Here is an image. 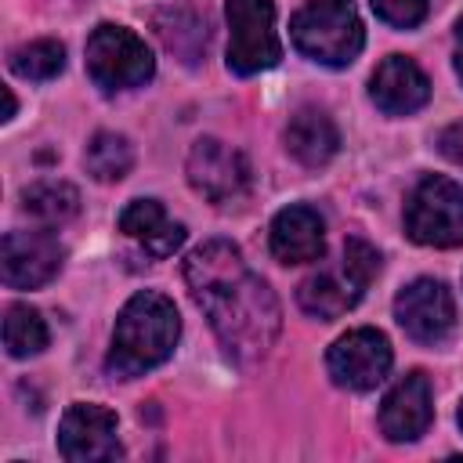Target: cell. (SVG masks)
<instances>
[{"label":"cell","instance_id":"obj_17","mask_svg":"<svg viewBox=\"0 0 463 463\" xmlns=\"http://www.w3.org/2000/svg\"><path fill=\"white\" fill-rule=\"evenodd\" d=\"M286 148L304 166H326L340 148V130L322 109H297L286 127Z\"/></svg>","mask_w":463,"mask_h":463},{"label":"cell","instance_id":"obj_15","mask_svg":"<svg viewBox=\"0 0 463 463\" xmlns=\"http://www.w3.org/2000/svg\"><path fill=\"white\" fill-rule=\"evenodd\" d=\"M326 250V224L311 206H286L271 221V253L282 264L318 260Z\"/></svg>","mask_w":463,"mask_h":463},{"label":"cell","instance_id":"obj_21","mask_svg":"<svg viewBox=\"0 0 463 463\" xmlns=\"http://www.w3.org/2000/svg\"><path fill=\"white\" fill-rule=\"evenodd\" d=\"M65 69V47L58 40H33L11 51V72L22 80H54Z\"/></svg>","mask_w":463,"mask_h":463},{"label":"cell","instance_id":"obj_2","mask_svg":"<svg viewBox=\"0 0 463 463\" xmlns=\"http://www.w3.org/2000/svg\"><path fill=\"white\" fill-rule=\"evenodd\" d=\"M181 336V318L170 297L156 289L134 293L112 329V347L105 354V369L119 380H134L156 365H163Z\"/></svg>","mask_w":463,"mask_h":463},{"label":"cell","instance_id":"obj_3","mask_svg":"<svg viewBox=\"0 0 463 463\" xmlns=\"http://www.w3.org/2000/svg\"><path fill=\"white\" fill-rule=\"evenodd\" d=\"M289 36L304 58L329 69L351 65L365 43L354 0H307L289 18Z\"/></svg>","mask_w":463,"mask_h":463},{"label":"cell","instance_id":"obj_14","mask_svg":"<svg viewBox=\"0 0 463 463\" xmlns=\"http://www.w3.org/2000/svg\"><path fill=\"white\" fill-rule=\"evenodd\" d=\"M369 98L387 116H409V112H416V109L427 105L430 80H427V72L412 58L391 54V58H383L376 65V72L369 80Z\"/></svg>","mask_w":463,"mask_h":463},{"label":"cell","instance_id":"obj_10","mask_svg":"<svg viewBox=\"0 0 463 463\" xmlns=\"http://www.w3.org/2000/svg\"><path fill=\"white\" fill-rule=\"evenodd\" d=\"M58 452L69 463H105L119 456L116 412L94 402H72L58 423Z\"/></svg>","mask_w":463,"mask_h":463},{"label":"cell","instance_id":"obj_23","mask_svg":"<svg viewBox=\"0 0 463 463\" xmlns=\"http://www.w3.org/2000/svg\"><path fill=\"white\" fill-rule=\"evenodd\" d=\"M438 148H441V156H445L449 163L463 166V119H459V123H449V127L438 134Z\"/></svg>","mask_w":463,"mask_h":463},{"label":"cell","instance_id":"obj_1","mask_svg":"<svg viewBox=\"0 0 463 463\" xmlns=\"http://www.w3.org/2000/svg\"><path fill=\"white\" fill-rule=\"evenodd\" d=\"M184 282L232 358L257 362L275 347L282 329L279 300L271 286L246 268L239 246L224 239L195 246L184 260Z\"/></svg>","mask_w":463,"mask_h":463},{"label":"cell","instance_id":"obj_16","mask_svg":"<svg viewBox=\"0 0 463 463\" xmlns=\"http://www.w3.org/2000/svg\"><path fill=\"white\" fill-rule=\"evenodd\" d=\"M119 228L145 246V253L152 257H170L181 242H184V224L170 221L159 199H134L123 206L119 213Z\"/></svg>","mask_w":463,"mask_h":463},{"label":"cell","instance_id":"obj_12","mask_svg":"<svg viewBox=\"0 0 463 463\" xmlns=\"http://www.w3.org/2000/svg\"><path fill=\"white\" fill-rule=\"evenodd\" d=\"M61 246L51 232H7L4 235V253H0V271L11 289H36L47 286L61 271Z\"/></svg>","mask_w":463,"mask_h":463},{"label":"cell","instance_id":"obj_5","mask_svg":"<svg viewBox=\"0 0 463 463\" xmlns=\"http://www.w3.org/2000/svg\"><path fill=\"white\" fill-rule=\"evenodd\" d=\"M152 72H156V58L137 33L101 22L87 36V76L105 94L141 87L145 80H152Z\"/></svg>","mask_w":463,"mask_h":463},{"label":"cell","instance_id":"obj_24","mask_svg":"<svg viewBox=\"0 0 463 463\" xmlns=\"http://www.w3.org/2000/svg\"><path fill=\"white\" fill-rule=\"evenodd\" d=\"M456 72L463 80V18L456 22Z\"/></svg>","mask_w":463,"mask_h":463},{"label":"cell","instance_id":"obj_19","mask_svg":"<svg viewBox=\"0 0 463 463\" xmlns=\"http://www.w3.org/2000/svg\"><path fill=\"white\" fill-rule=\"evenodd\" d=\"M83 166L94 181H119L127 177V170L134 166V148L123 134L112 130H98L83 152Z\"/></svg>","mask_w":463,"mask_h":463},{"label":"cell","instance_id":"obj_25","mask_svg":"<svg viewBox=\"0 0 463 463\" xmlns=\"http://www.w3.org/2000/svg\"><path fill=\"white\" fill-rule=\"evenodd\" d=\"M4 98H7V109H4V119H11V116H14V94H11V90H4Z\"/></svg>","mask_w":463,"mask_h":463},{"label":"cell","instance_id":"obj_11","mask_svg":"<svg viewBox=\"0 0 463 463\" xmlns=\"http://www.w3.org/2000/svg\"><path fill=\"white\" fill-rule=\"evenodd\" d=\"M184 170H188V184L210 203H232L250 184V166L242 152H235L217 137H199L188 152Z\"/></svg>","mask_w":463,"mask_h":463},{"label":"cell","instance_id":"obj_4","mask_svg":"<svg viewBox=\"0 0 463 463\" xmlns=\"http://www.w3.org/2000/svg\"><path fill=\"white\" fill-rule=\"evenodd\" d=\"M376 271H380V253L365 239H347L333 268H318L300 282L297 304L315 318H340L362 300Z\"/></svg>","mask_w":463,"mask_h":463},{"label":"cell","instance_id":"obj_7","mask_svg":"<svg viewBox=\"0 0 463 463\" xmlns=\"http://www.w3.org/2000/svg\"><path fill=\"white\" fill-rule=\"evenodd\" d=\"M282 43L275 33L271 0H228V69L235 76H257L279 65Z\"/></svg>","mask_w":463,"mask_h":463},{"label":"cell","instance_id":"obj_9","mask_svg":"<svg viewBox=\"0 0 463 463\" xmlns=\"http://www.w3.org/2000/svg\"><path fill=\"white\" fill-rule=\"evenodd\" d=\"M391 344L380 329H351L344 333L329 354H326V369L333 376L336 387L347 391H373L387 369H391Z\"/></svg>","mask_w":463,"mask_h":463},{"label":"cell","instance_id":"obj_26","mask_svg":"<svg viewBox=\"0 0 463 463\" xmlns=\"http://www.w3.org/2000/svg\"><path fill=\"white\" fill-rule=\"evenodd\" d=\"M459 427H463V405H459Z\"/></svg>","mask_w":463,"mask_h":463},{"label":"cell","instance_id":"obj_18","mask_svg":"<svg viewBox=\"0 0 463 463\" xmlns=\"http://www.w3.org/2000/svg\"><path fill=\"white\" fill-rule=\"evenodd\" d=\"M22 203H25V213L36 217L40 224L54 228V224H65L69 217L80 213V192L65 181H36L22 192Z\"/></svg>","mask_w":463,"mask_h":463},{"label":"cell","instance_id":"obj_13","mask_svg":"<svg viewBox=\"0 0 463 463\" xmlns=\"http://www.w3.org/2000/svg\"><path fill=\"white\" fill-rule=\"evenodd\" d=\"M434 416V394H430V380L423 373H409L402 376L383 405H380V430L387 441H416Z\"/></svg>","mask_w":463,"mask_h":463},{"label":"cell","instance_id":"obj_20","mask_svg":"<svg viewBox=\"0 0 463 463\" xmlns=\"http://www.w3.org/2000/svg\"><path fill=\"white\" fill-rule=\"evenodd\" d=\"M4 347L11 358H33L47 347V322L29 304H11L4 311Z\"/></svg>","mask_w":463,"mask_h":463},{"label":"cell","instance_id":"obj_8","mask_svg":"<svg viewBox=\"0 0 463 463\" xmlns=\"http://www.w3.org/2000/svg\"><path fill=\"white\" fill-rule=\"evenodd\" d=\"M394 318L416 344H445L456 329V304L445 282L416 279L394 297Z\"/></svg>","mask_w":463,"mask_h":463},{"label":"cell","instance_id":"obj_22","mask_svg":"<svg viewBox=\"0 0 463 463\" xmlns=\"http://www.w3.org/2000/svg\"><path fill=\"white\" fill-rule=\"evenodd\" d=\"M376 18L394 29H412L427 18V0H369Z\"/></svg>","mask_w":463,"mask_h":463},{"label":"cell","instance_id":"obj_6","mask_svg":"<svg viewBox=\"0 0 463 463\" xmlns=\"http://www.w3.org/2000/svg\"><path fill=\"white\" fill-rule=\"evenodd\" d=\"M405 232L420 246H463V188L449 177H423L405 203Z\"/></svg>","mask_w":463,"mask_h":463}]
</instances>
